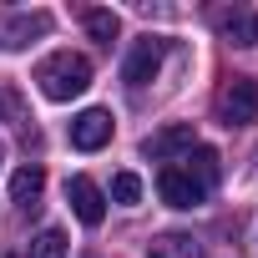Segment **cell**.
<instances>
[{
  "mask_svg": "<svg viewBox=\"0 0 258 258\" xmlns=\"http://www.w3.org/2000/svg\"><path fill=\"white\" fill-rule=\"evenodd\" d=\"M36 81H41V91L51 101H71V96H81L91 86V61L76 56V51H56V56H46L36 66Z\"/></svg>",
  "mask_w": 258,
  "mask_h": 258,
  "instance_id": "cell-1",
  "label": "cell"
},
{
  "mask_svg": "<svg viewBox=\"0 0 258 258\" xmlns=\"http://www.w3.org/2000/svg\"><path fill=\"white\" fill-rule=\"evenodd\" d=\"M218 121H223V126H248V121H258V81L233 76V81L218 91Z\"/></svg>",
  "mask_w": 258,
  "mask_h": 258,
  "instance_id": "cell-2",
  "label": "cell"
},
{
  "mask_svg": "<svg viewBox=\"0 0 258 258\" xmlns=\"http://www.w3.org/2000/svg\"><path fill=\"white\" fill-rule=\"evenodd\" d=\"M111 132H116V121L106 106H86L81 116H71V147L76 152H101L111 142Z\"/></svg>",
  "mask_w": 258,
  "mask_h": 258,
  "instance_id": "cell-3",
  "label": "cell"
},
{
  "mask_svg": "<svg viewBox=\"0 0 258 258\" xmlns=\"http://www.w3.org/2000/svg\"><path fill=\"white\" fill-rule=\"evenodd\" d=\"M162 56H167V41H157V36L137 41L132 56H126V66H121V81H126V86H147V81L162 71Z\"/></svg>",
  "mask_w": 258,
  "mask_h": 258,
  "instance_id": "cell-4",
  "label": "cell"
},
{
  "mask_svg": "<svg viewBox=\"0 0 258 258\" xmlns=\"http://www.w3.org/2000/svg\"><path fill=\"white\" fill-rule=\"evenodd\" d=\"M66 203H71V213L86 223V228H101V218H106V198H101V187L91 182V177H71L66 182Z\"/></svg>",
  "mask_w": 258,
  "mask_h": 258,
  "instance_id": "cell-5",
  "label": "cell"
},
{
  "mask_svg": "<svg viewBox=\"0 0 258 258\" xmlns=\"http://www.w3.org/2000/svg\"><path fill=\"white\" fill-rule=\"evenodd\" d=\"M157 192H162V203L167 208H198L208 192H203V182L198 177H187L182 167H162L157 172Z\"/></svg>",
  "mask_w": 258,
  "mask_h": 258,
  "instance_id": "cell-6",
  "label": "cell"
},
{
  "mask_svg": "<svg viewBox=\"0 0 258 258\" xmlns=\"http://www.w3.org/2000/svg\"><path fill=\"white\" fill-rule=\"evenodd\" d=\"M192 147H198V137H192L187 121H172V126H162V132H152V137L142 142V152L157 157V162H162V157H177V152H192Z\"/></svg>",
  "mask_w": 258,
  "mask_h": 258,
  "instance_id": "cell-7",
  "label": "cell"
},
{
  "mask_svg": "<svg viewBox=\"0 0 258 258\" xmlns=\"http://www.w3.org/2000/svg\"><path fill=\"white\" fill-rule=\"evenodd\" d=\"M213 26H218L223 41H233V46H258V11H218Z\"/></svg>",
  "mask_w": 258,
  "mask_h": 258,
  "instance_id": "cell-8",
  "label": "cell"
},
{
  "mask_svg": "<svg viewBox=\"0 0 258 258\" xmlns=\"http://www.w3.org/2000/svg\"><path fill=\"white\" fill-rule=\"evenodd\" d=\"M51 31V16L46 11H31V16H16V21H6V26H0V46H26L31 36H46Z\"/></svg>",
  "mask_w": 258,
  "mask_h": 258,
  "instance_id": "cell-9",
  "label": "cell"
},
{
  "mask_svg": "<svg viewBox=\"0 0 258 258\" xmlns=\"http://www.w3.org/2000/svg\"><path fill=\"white\" fill-rule=\"evenodd\" d=\"M41 192H46V172H41L36 162H26V167L11 177V198H16L21 208H36V203H41Z\"/></svg>",
  "mask_w": 258,
  "mask_h": 258,
  "instance_id": "cell-10",
  "label": "cell"
},
{
  "mask_svg": "<svg viewBox=\"0 0 258 258\" xmlns=\"http://www.w3.org/2000/svg\"><path fill=\"white\" fill-rule=\"evenodd\" d=\"M147 258H203V248L192 233H162L147 243Z\"/></svg>",
  "mask_w": 258,
  "mask_h": 258,
  "instance_id": "cell-11",
  "label": "cell"
},
{
  "mask_svg": "<svg viewBox=\"0 0 258 258\" xmlns=\"http://www.w3.org/2000/svg\"><path fill=\"white\" fill-rule=\"evenodd\" d=\"M218 162H223V157H218L213 147H203V142H198V147L187 152V167H182V172H187V177H198V182H203V192H208V187L218 182Z\"/></svg>",
  "mask_w": 258,
  "mask_h": 258,
  "instance_id": "cell-12",
  "label": "cell"
},
{
  "mask_svg": "<svg viewBox=\"0 0 258 258\" xmlns=\"http://www.w3.org/2000/svg\"><path fill=\"white\" fill-rule=\"evenodd\" d=\"M86 31H91L96 41L111 46V41L121 36V21H116V11H86Z\"/></svg>",
  "mask_w": 258,
  "mask_h": 258,
  "instance_id": "cell-13",
  "label": "cell"
},
{
  "mask_svg": "<svg viewBox=\"0 0 258 258\" xmlns=\"http://www.w3.org/2000/svg\"><path fill=\"white\" fill-rule=\"evenodd\" d=\"M31 258H66V233L61 228H46L31 238Z\"/></svg>",
  "mask_w": 258,
  "mask_h": 258,
  "instance_id": "cell-14",
  "label": "cell"
},
{
  "mask_svg": "<svg viewBox=\"0 0 258 258\" xmlns=\"http://www.w3.org/2000/svg\"><path fill=\"white\" fill-rule=\"evenodd\" d=\"M111 198L132 208V203L142 198V177H137V172H116V177H111Z\"/></svg>",
  "mask_w": 258,
  "mask_h": 258,
  "instance_id": "cell-15",
  "label": "cell"
}]
</instances>
